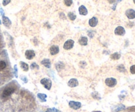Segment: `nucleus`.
Returning a JSON list of instances; mask_svg holds the SVG:
<instances>
[{
	"label": "nucleus",
	"instance_id": "f257e3e1",
	"mask_svg": "<svg viewBox=\"0 0 135 112\" xmlns=\"http://www.w3.org/2000/svg\"><path fill=\"white\" fill-rule=\"evenodd\" d=\"M40 83H41L42 85H44V86L45 87L46 89H51L52 83L50 79H49V78H44V79H42V80L40 81Z\"/></svg>",
	"mask_w": 135,
	"mask_h": 112
},
{
	"label": "nucleus",
	"instance_id": "f03ea898",
	"mask_svg": "<svg viewBox=\"0 0 135 112\" xmlns=\"http://www.w3.org/2000/svg\"><path fill=\"white\" fill-rule=\"evenodd\" d=\"M105 83L106 84L107 86H109V87H114L117 85V80L115 78L113 77H109V78H107L106 79Z\"/></svg>",
	"mask_w": 135,
	"mask_h": 112
},
{
	"label": "nucleus",
	"instance_id": "7ed1b4c3",
	"mask_svg": "<svg viewBox=\"0 0 135 112\" xmlns=\"http://www.w3.org/2000/svg\"><path fill=\"white\" fill-rule=\"evenodd\" d=\"M15 92V89L11 87H8L5 89L3 90V94H2V96L3 98H7V97H9L11 96L13 93Z\"/></svg>",
	"mask_w": 135,
	"mask_h": 112
},
{
	"label": "nucleus",
	"instance_id": "20e7f679",
	"mask_svg": "<svg viewBox=\"0 0 135 112\" xmlns=\"http://www.w3.org/2000/svg\"><path fill=\"white\" fill-rule=\"evenodd\" d=\"M74 41L73 39H69L67 41H66L63 45V49L65 50H69L73 47L74 46Z\"/></svg>",
	"mask_w": 135,
	"mask_h": 112
},
{
	"label": "nucleus",
	"instance_id": "39448f33",
	"mask_svg": "<svg viewBox=\"0 0 135 112\" xmlns=\"http://www.w3.org/2000/svg\"><path fill=\"white\" fill-rule=\"evenodd\" d=\"M115 34L117 35L123 36L125 34V30L122 26H118L115 30Z\"/></svg>",
	"mask_w": 135,
	"mask_h": 112
},
{
	"label": "nucleus",
	"instance_id": "423d86ee",
	"mask_svg": "<svg viewBox=\"0 0 135 112\" xmlns=\"http://www.w3.org/2000/svg\"><path fill=\"white\" fill-rule=\"evenodd\" d=\"M125 15L129 19H135V11L132 9H129L127 10Z\"/></svg>",
	"mask_w": 135,
	"mask_h": 112
},
{
	"label": "nucleus",
	"instance_id": "0eeeda50",
	"mask_svg": "<svg viewBox=\"0 0 135 112\" xmlns=\"http://www.w3.org/2000/svg\"><path fill=\"white\" fill-rule=\"evenodd\" d=\"M69 105L70 106V108L77 110V109H79L81 107V103L78 102H74V101H71V102H69Z\"/></svg>",
	"mask_w": 135,
	"mask_h": 112
},
{
	"label": "nucleus",
	"instance_id": "6e6552de",
	"mask_svg": "<svg viewBox=\"0 0 135 112\" xmlns=\"http://www.w3.org/2000/svg\"><path fill=\"white\" fill-rule=\"evenodd\" d=\"M35 52L32 50H27L25 52V56H26V59H28V60H31L33 58L35 57Z\"/></svg>",
	"mask_w": 135,
	"mask_h": 112
},
{
	"label": "nucleus",
	"instance_id": "1a4fd4ad",
	"mask_svg": "<svg viewBox=\"0 0 135 112\" xmlns=\"http://www.w3.org/2000/svg\"><path fill=\"white\" fill-rule=\"evenodd\" d=\"M2 20H3V24H4V26L7 27V28H9L10 26H11V21L10 20V19L8 17L3 16Z\"/></svg>",
	"mask_w": 135,
	"mask_h": 112
},
{
	"label": "nucleus",
	"instance_id": "9d476101",
	"mask_svg": "<svg viewBox=\"0 0 135 112\" xmlns=\"http://www.w3.org/2000/svg\"><path fill=\"white\" fill-rule=\"evenodd\" d=\"M49 51L52 55H55L59 52V48L57 45H53L49 49Z\"/></svg>",
	"mask_w": 135,
	"mask_h": 112
},
{
	"label": "nucleus",
	"instance_id": "9b49d317",
	"mask_svg": "<svg viewBox=\"0 0 135 112\" xmlns=\"http://www.w3.org/2000/svg\"><path fill=\"white\" fill-rule=\"evenodd\" d=\"M68 85L70 87H75L77 86L78 85V82L77 79H71L69 80V81L68 82Z\"/></svg>",
	"mask_w": 135,
	"mask_h": 112
},
{
	"label": "nucleus",
	"instance_id": "f8f14e48",
	"mask_svg": "<svg viewBox=\"0 0 135 112\" xmlns=\"http://www.w3.org/2000/svg\"><path fill=\"white\" fill-rule=\"evenodd\" d=\"M78 12H79V14L81 15L85 16V15H86L87 14H88V10H87L86 7L84 6V5H81L78 8Z\"/></svg>",
	"mask_w": 135,
	"mask_h": 112
},
{
	"label": "nucleus",
	"instance_id": "ddd939ff",
	"mask_svg": "<svg viewBox=\"0 0 135 112\" xmlns=\"http://www.w3.org/2000/svg\"><path fill=\"white\" fill-rule=\"evenodd\" d=\"M98 20L97 19L96 17H95V16H94L92 17V19H90L89 20V25H90L91 27H95V26H97V24H98Z\"/></svg>",
	"mask_w": 135,
	"mask_h": 112
},
{
	"label": "nucleus",
	"instance_id": "4468645a",
	"mask_svg": "<svg viewBox=\"0 0 135 112\" xmlns=\"http://www.w3.org/2000/svg\"><path fill=\"white\" fill-rule=\"evenodd\" d=\"M41 64L44 66L45 67H48V68H50L51 67V66H52V64H51V61L49 58H45L41 62Z\"/></svg>",
	"mask_w": 135,
	"mask_h": 112
},
{
	"label": "nucleus",
	"instance_id": "2eb2a0df",
	"mask_svg": "<svg viewBox=\"0 0 135 112\" xmlns=\"http://www.w3.org/2000/svg\"><path fill=\"white\" fill-rule=\"evenodd\" d=\"M78 43H80V45L86 46L88 44V38L86 37H81L78 40Z\"/></svg>",
	"mask_w": 135,
	"mask_h": 112
},
{
	"label": "nucleus",
	"instance_id": "dca6fc26",
	"mask_svg": "<svg viewBox=\"0 0 135 112\" xmlns=\"http://www.w3.org/2000/svg\"><path fill=\"white\" fill-rule=\"evenodd\" d=\"M20 67L22 68V70H23V71H27L29 70V65L26 64V63L21 61V62H20Z\"/></svg>",
	"mask_w": 135,
	"mask_h": 112
},
{
	"label": "nucleus",
	"instance_id": "f3484780",
	"mask_svg": "<svg viewBox=\"0 0 135 112\" xmlns=\"http://www.w3.org/2000/svg\"><path fill=\"white\" fill-rule=\"evenodd\" d=\"M38 98L42 102H45L46 101V98H47V95L43 93H38Z\"/></svg>",
	"mask_w": 135,
	"mask_h": 112
},
{
	"label": "nucleus",
	"instance_id": "a211bd4d",
	"mask_svg": "<svg viewBox=\"0 0 135 112\" xmlns=\"http://www.w3.org/2000/svg\"><path fill=\"white\" fill-rule=\"evenodd\" d=\"M111 58L113 60H119L121 58V55L118 52H115V53H113L111 55Z\"/></svg>",
	"mask_w": 135,
	"mask_h": 112
},
{
	"label": "nucleus",
	"instance_id": "6ab92c4d",
	"mask_svg": "<svg viewBox=\"0 0 135 112\" xmlns=\"http://www.w3.org/2000/svg\"><path fill=\"white\" fill-rule=\"evenodd\" d=\"M67 16L69 18V19L71 20H73V21L74 20L76 19V18H77L76 15L74 13H73V12H69V13H68Z\"/></svg>",
	"mask_w": 135,
	"mask_h": 112
},
{
	"label": "nucleus",
	"instance_id": "aec40b11",
	"mask_svg": "<svg viewBox=\"0 0 135 112\" xmlns=\"http://www.w3.org/2000/svg\"><path fill=\"white\" fill-rule=\"evenodd\" d=\"M117 70L119 71L120 72H125L126 69L125 66H124V65L120 64L119 66H118V67H117Z\"/></svg>",
	"mask_w": 135,
	"mask_h": 112
},
{
	"label": "nucleus",
	"instance_id": "412c9836",
	"mask_svg": "<svg viewBox=\"0 0 135 112\" xmlns=\"http://www.w3.org/2000/svg\"><path fill=\"white\" fill-rule=\"evenodd\" d=\"M6 67V63L4 61H0V71L3 70Z\"/></svg>",
	"mask_w": 135,
	"mask_h": 112
},
{
	"label": "nucleus",
	"instance_id": "4be33fe9",
	"mask_svg": "<svg viewBox=\"0 0 135 112\" xmlns=\"http://www.w3.org/2000/svg\"><path fill=\"white\" fill-rule=\"evenodd\" d=\"M64 3L66 6L70 7L73 4V0H64Z\"/></svg>",
	"mask_w": 135,
	"mask_h": 112
},
{
	"label": "nucleus",
	"instance_id": "5701e85b",
	"mask_svg": "<svg viewBox=\"0 0 135 112\" xmlns=\"http://www.w3.org/2000/svg\"><path fill=\"white\" fill-rule=\"evenodd\" d=\"M30 68L32 69V70H34V69H36V70H38L39 69V66L38 64L35 63V62H34V63H32L31 65H30Z\"/></svg>",
	"mask_w": 135,
	"mask_h": 112
},
{
	"label": "nucleus",
	"instance_id": "b1692460",
	"mask_svg": "<svg viewBox=\"0 0 135 112\" xmlns=\"http://www.w3.org/2000/svg\"><path fill=\"white\" fill-rule=\"evenodd\" d=\"M130 71L132 74H135V65H133L130 67Z\"/></svg>",
	"mask_w": 135,
	"mask_h": 112
},
{
	"label": "nucleus",
	"instance_id": "393cba45",
	"mask_svg": "<svg viewBox=\"0 0 135 112\" xmlns=\"http://www.w3.org/2000/svg\"><path fill=\"white\" fill-rule=\"evenodd\" d=\"M11 2V0H3V6H6L9 3Z\"/></svg>",
	"mask_w": 135,
	"mask_h": 112
},
{
	"label": "nucleus",
	"instance_id": "a878e982",
	"mask_svg": "<svg viewBox=\"0 0 135 112\" xmlns=\"http://www.w3.org/2000/svg\"><path fill=\"white\" fill-rule=\"evenodd\" d=\"M14 70H15V77H18V75H17V71H18V70H17V66H16V65L15 66Z\"/></svg>",
	"mask_w": 135,
	"mask_h": 112
},
{
	"label": "nucleus",
	"instance_id": "bb28decb",
	"mask_svg": "<svg viewBox=\"0 0 135 112\" xmlns=\"http://www.w3.org/2000/svg\"><path fill=\"white\" fill-rule=\"evenodd\" d=\"M21 79L25 82V83H27L28 82V80H27V79H26V77H25V76H23V77H21Z\"/></svg>",
	"mask_w": 135,
	"mask_h": 112
},
{
	"label": "nucleus",
	"instance_id": "cd10ccee",
	"mask_svg": "<svg viewBox=\"0 0 135 112\" xmlns=\"http://www.w3.org/2000/svg\"><path fill=\"white\" fill-rule=\"evenodd\" d=\"M108 1H109V3H111V4H112V3H115V2L116 0H107Z\"/></svg>",
	"mask_w": 135,
	"mask_h": 112
},
{
	"label": "nucleus",
	"instance_id": "c85d7f7f",
	"mask_svg": "<svg viewBox=\"0 0 135 112\" xmlns=\"http://www.w3.org/2000/svg\"><path fill=\"white\" fill-rule=\"evenodd\" d=\"M0 13L3 15V13H4V12H3V10L1 9V8H0Z\"/></svg>",
	"mask_w": 135,
	"mask_h": 112
},
{
	"label": "nucleus",
	"instance_id": "c756f323",
	"mask_svg": "<svg viewBox=\"0 0 135 112\" xmlns=\"http://www.w3.org/2000/svg\"><path fill=\"white\" fill-rule=\"evenodd\" d=\"M133 2H134V3L135 4V0H133Z\"/></svg>",
	"mask_w": 135,
	"mask_h": 112
}]
</instances>
